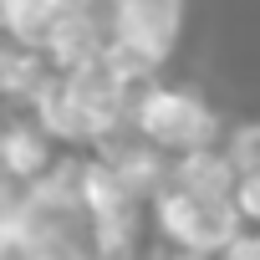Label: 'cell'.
<instances>
[{
  "mask_svg": "<svg viewBox=\"0 0 260 260\" xmlns=\"http://www.w3.org/2000/svg\"><path fill=\"white\" fill-rule=\"evenodd\" d=\"M127 122H133L148 143L174 153V158L189 153V148L224 143V117L214 112V102H204L194 87H174V82H158V77L133 92Z\"/></svg>",
  "mask_w": 260,
  "mask_h": 260,
  "instance_id": "6da1fadb",
  "label": "cell"
},
{
  "mask_svg": "<svg viewBox=\"0 0 260 260\" xmlns=\"http://www.w3.org/2000/svg\"><path fill=\"white\" fill-rule=\"evenodd\" d=\"M148 224L158 230L164 245H179L189 255H204L214 260L245 224L235 214V199H214V194H194L184 184H164L153 199H148Z\"/></svg>",
  "mask_w": 260,
  "mask_h": 260,
  "instance_id": "7a4b0ae2",
  "label": "cell"
},
{
  "mask_svg": "<svg viewBox=\"0 0 260 260\" xmlns=\"http://www.w3.org/2000/svg\"><path fill=\"white\" fill-rule=\"evenodd\" d=\"M112 36L143 46L158 67H169L184 41V0H112Z\"/></svg>",
  "mask_w": 260,
  "mask_h": 260,
  "instance_id": "3957f363",
  "label": "cell"
},
{
  "mask_svg": "<svg viewBox=\"0 0 260 260\" xmlns=\"http://www.w3.org/2000/svg\"><path fill=\"white\" fill-rule=\"evenodd\" d=\"M61 158V143L46 133L36 117H16V122H0V174L16 179V184H36L51 164Z\"/></svg>",
  "mask_w": 260,
  "mask_h": 260,
  "instance_id": "277c9868",
  "label": "cell"
},
{
  "mask_svg": "<svg viewBox=\"0 0 260 260\" xmlns=\"http://www.w3.org/2000/svg\"><path fill=\"white\" fill-rule=\"evenodd\" d=\"M51 21H56L51 0H0V36H11L16 46L41 51L51 36Z\"/></svg>",
  "mask_w": 260,
  "mask_h": 260,
  "instance_id": "5b68a950",
  "label": "cell"
},
{
  "mask_svg": "<svg viewBox=\"0 0 260 260\" xmlns=\"http://www.w3.org/2000/svg\"><path fill=\"white\" fill-rule=\"evenodd\" d=\"M224 153L235 158L240 174H260V117L230 127V133H224Z\"/></svg>",
  "mask_w": 260,
  "mask_h": 260,
  "instance_id": "8992f818",
  "label": "cell"
},
{
  "mask_svg": "<svg viewBox=\"0 0 260 260\" xmlns=\"http://www.w3.org/2000/svg\"><path fill=\"white\" fill-rule=\"evenodd\" d=\"M235 214H240V224H250V230H260V174H240V184H235Z\"/></svg>",
  "mask_w": 260,
  "mask_h": 260,
  "instance_id": "52a82bcc",
  "label": "cell"
},
{
  "mask_svg": "<svg viewBox=\"0 0 260 260\" xmlns=\"http://www.w3.org/2000/svg\"><path fill=\"white\" fill-rule=\"evenodd\" d=\"M214 260H260V230H250V224H245V230H240V235H235Z\"/></svg>",
  "mask_w": 260,
  "mask_h": 260,
  "instance_id": "ba28073f",
  "label": "cell"
},
{
  "mask_svg": "<svg viewBox=\"0 0 260 260\" xmlns=\"http://www.w3.org/2000/svg\"><path fill=\"white\" fill-rule=\"evenodd\" d=\"M122 260H164V250H133V255H122Z\"/></svg>",
  "mask_w": 260,
  "mask_h": 260,
  "instance_id": "9c48e42d",
  "label": "cell"
}]
</instances>
